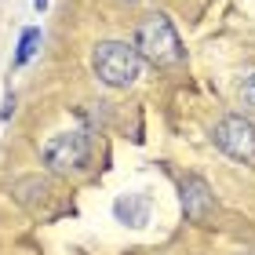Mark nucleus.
<instances>
[{
	"label": "nucleus",
	"mask_w": 255,
	"mask_h": 255,
	"mask_svg": "<svg viewBox=\"0 0 255 255\" xmlns=\"http://www.w3.org/2000/svg\"><path fill=\"white\" fill-rule=\"evenodd\" d=\"M91 73L106 88H131L142 73V55L128 40H102L91 51Z\"/></svg>",
	"instance_id": "nucleus-2"
},
{
	"label": "nucleus",
	"mask_w": 255,
	"mask_h": 255,
	"mask_svg": "<svg viewBox=\"0 0 255 255\" xmlns=\"http://www.w3.org/2000/svg\"><path fill=\"white\" fill-rule=\"evenodd\" d=\"M88 153H91V138H88L84 128L59 131V135H51L48 142L40 146V160L48 164V171H55V175L80 171V168L88 164Z\"/></svg>",
	"instance_id": "nucleus-3"
},
{
	"label": "nucleus",
	"mask_w": 255,
	"mask_h": 255,
	"mask_svg": "<svg viewBox=\"0 0 255 255\" xmlns=\"http://www.w3.org/2000/svg\"><path fill=\"white\" fill-rule=\"evenodd\" d=\"M128 4H138V0H128Z\"/></svg>",
	"instance_id": "nucleus-13"
},
{
	"label": "nucleus",
	"mask_w": 255,
	"mask_h": 255,
	"mask_svg": "<svg viewBox=\"0 0 255 255\" xmlns=\"http://www.w3.org/2000/svg\"><path fill=\"white\" fill-rule=\"evenodd\" d=\"M33 7H37V11H44V7H48V0H33Z\"/></svg>",
	"instance_id": "nucleus-11"
},
{
	"label": "nucleus",
	"mask_w": 255,
	"mask_h": 255,
	"mask_svg": "<svg viewBox=\"0 0 255 255\" xmlns=\"http://www.w3.org/2000/svg\"><path fill=\"white\" fill-rule=\"evenodd\" d=\"M241 102H245V110L255 113V73H248L245 84H241Z\"/></svg>",
	"instance_id": "nucleus-9"
},
{
	"label": "nucleus",
	"mask_w": 255,
	"mask_h": 255,
	"mask_svg": "<svg viewBox=\"0 0 255 255\" xmlns=\"http://www.w3.org/2000/svg\"><path fill=\"white\" fill-rule=\"evenodd\" d=\"M215 146L223 149L226 157L241 160V164H255V124L248 117H241V113H230L215 124Z\"/></svg>",
	"instance_id": "nucleus-4"
},
{
	"label": "nucleus",
	"mask_w": 255,
	"mask_h": 255,
	"mask_svg": "<svg viewBox=\"0 0 255 255\" xmlns=\"http://www.w3.org/2000/svg\"><path fill=\"white\" fill-rule=\"evenodd\" d=\"M135 51L142 55V62L157 66V69H171V66H182L186 59V48H182L175 26H171L168 15H146L135 29Z\"/></svg>",
	"instance_id": "nucleus-1"
},
{
	"label": "nucleus",
	"mask_w": 255,
	"mask_h": 255,
	"mask_svg": "<svg viewBox=\"0 0 255 255\" xmlns=\"http://www.w3.org/2000/svg\"><path fill=\"white\" fill-rule=\"evenodd\" d=\"M11 193H15V201L22 208H37L48 201V179H40V175H22L15 186H11Z\"/></svg>",
	"instance_id": "nucleus-6"
},
{
	"label": "nucleus",
	"mask_w": 255,
	"mask_h": 255,
	"mask_svg": "<svg viewBox=\"0 0 255 255\" xmlns=\"http://www.w3.org/2000/svg\"><path fill=\"white\" fill-rule=\"evenodd\" d=\"M40 44V29H26L22 33V44H18V55H15V66H26L33 59V51H37Z\"/></svg>",
	"instance_id": "nucleus-8"
},
{
	"label": "nucleus",
	"mask_w": 255,
	"mask_h": 255,
	"mask_svg": "<svg viewBox=\"0 0 255 255\" xmlns=\"http://www.w3.org/2000/svg\"><path fill=\"white\" fill-rule=\"evenodd\" d=\"M113 212H117V219L128 223V226H142L149 219V201L146 197H121V201L113 204Z\"/></svg>",
	"instance_id": "nucleus-7"
},
{
	"label": "nucleus",
	"mask_w": 255,
	"mask_h": 255,
	"mask_svg": "<svg viewBox=\"0 0 255 255\" xmlns=\"http://www.w3.org/2000/svg\"><path fill=\"white\" fill-rule=\"evenodd\" d=\"M11 113H15V95H7V99H4V110H0V117H4V121H7V117H11Z\"/></svg>",
	"instance_id": "nucleus-10"
},
{
	"label": "nucleus",
	"mask_w": 255,
	"mask_h": 255,
	"mask_svg": "<svg viewBox=\"0 0 255 255\" xmlns=\"http://www.w3.org/2000/svg\"><path fill=\"white\" fill-rule=\"evenodd\" d=\"M241 255H255V252H241Z\"/></svg>",
	"instance_id": "nucleus-12"
},
{
	"label": "nucleus",
	"mask_w": 255,
	"mask_h": 255,
	"mask_svg": "<svg viewBox=\"0 0 255 255\" xmlns=\"http://www.w3.org/2000/svg\"><path fill=\"white\" fill-rule=\"evenodd\" d=\"M179 193H182V212H186V219L190 223H197V226H204V223H212L215 219V193H212V186L201 179V175H186L182 179V186H179Z\"/></svg>",
	"instance_id": "nucleus-5"
}]
</instances>
